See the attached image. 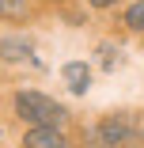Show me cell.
<instances>
[{
    "instance_id": "1",
    "label": "cell",
    "mask_w": 144,
    "mask_h": 148,
    "mask_svg": "<svg viewBox=\"0 0 144 148\" xmlns=\"http://www.w3.org/2000/svg\"><path fill=\"white\" fill-rule=\"evenodd\" d=\"M15 110H19L23 122H34V125H61L68 118V110L61 103L42 95V91H19L15 95Z\"/></svg>"
},
{
    "instance_id": "2",
    "label": "cell",
    "mask_w": 144,
    "mask_h": 148,
    "mask_svg": "<svg viewBox=\"0 0 144 148\" xmlns=\"http://www.w3.org/2000/svg\"><path fill=\"white\" fill-rule=\"evenodd\" d=\"M99 140L106 148H136L140 144V118L136 114H106L99 122Z\"/></svg>"
},
{
    "instance_id": "3",
    "label": "cell",
    "mask_w": 144,
    "mask_h": 148,
    "mask_svg": "<svg viewBox=\"0 0 144 148\" xmlns=\"http://www.w3.org/2000/svg\"><path fill=\"white\" fill-rule=\"evenodd\" d=\"M23 144L27 148H68V140L57 133V125H34L23 137Z\"/></svg>"
},
{
    "instance_id": "4",
    "label": "cell",
    "mask_w": 144,
    "mask_h": 148,
    "mask_svg": "<svg viewBox=\"0 0 144 148\" xmlns=\"http://www.w3.org/2000/svg\"><path fill=\"white\" fill-rule=\"evenodd\" d=\"M61 80L72 87L76 95H83V91L91 87V69L83 65V61H72V65H65V69H61Z\"/></svg>"
},
{
    "instance_id": "5",
    "label": "cell",
    "mask_w": 144,
    "mask_h": 148,
    "mask_svg": "<svg viewBox=\"0 0 144 148\" xmlns=\"http://www.w3.org/2000/svg\"><path fill=\"white\" fill-rule=\"evenodd\" d=\"M27 53H31V42L27 38H0V57L4 61H19Z\"/></svg>"
},
{
    "instance_id": "6",
    "label": "cell",
    "mask_w": 144,
    "mask_h": 148,
    "mask_svg": "<svg viewBox=\"0 0 144 148\" xmlns=\"http://www.w3.org/2000/svg\"><path fill=\"white\" fill-rule=\"evenodd\" d=\"M0 15H12V19L27 15V0H0Z\"/></svg>"
},
{
    "instance_id": "7",
    "label": "cell",
    "mask_w": 144,
    "mask_h": 148,
    "mask_svg": "<svg viewBox=\"0 0 144 148\" xmlns=\"http://www.w3.org/2000/svg\"><path fill=\"white\" fill-rule=\"evenodd\" d=\"M140 19H144V4H133V8H129V15H125V23H129V31H140V27H144Z\"/></svg>"
},
{
    "instance_id": "8",
    "label": "cell",
    "mask_w": 144,
    "mask_h": 148,
    "mask_svg": "<svg viewBox=\"0 0 144 148\" xmlns=\"http://www.w3.org/2000/svg\"><path fill=\"white\" fill-rule=\"evenodd\" d=\"M99 53H102V69H114V49H110V46H102Z\"/></svg>"
},
{
    "instance_id": "9",
    "label": "cell",
    "mask_w": 144,
    "mask_h": 148,
    "mask_svg": "<svg viewBox=\"0 0 144 148\" xmlns=\"http://www.w3.org/2000/svg\"><path fill=\"white\" fill-rule=\"evenodd\" d=\"M91 4H95V8H106V4H114V0H91Z\"/></svg>"
}]
</instances>
